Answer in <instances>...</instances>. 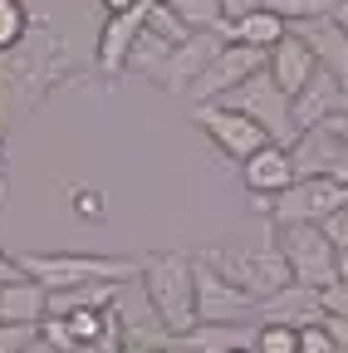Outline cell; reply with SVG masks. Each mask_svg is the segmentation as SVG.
Instances as JSON below:
<instances>
[{"label": "cell", "mask_w": 348, "mask_h": 353, "mask_svg": "<svg viewBox=\"0 0 348 353\" xmlns=\"http://www.w3.org/2000/svg\"><path fill=\"white\" fill-rule=\"evenodd\" d=\"M69 64L74 59H69L64 34L50 30L45 20H30L20 44L0 54V132H6V123H15L20 113H30L54 83H64Z\"/></svg>", "instance_id": "6da1fadb"}, {"label": "cell", "mask_w": 348, "mask_h": 353, "mask_svg": "<svg viewBox=\"0 0 348 353\" xmlns=\"http://www.w3.org/2000/svg\"><path fill=\"white\" fill-rule=\"evenodd\" d=\"M143 299L152 304V314L162 319L167 334H182L196 324V280H192V255L177 250H157L143 255V270H138Z\"/></svg>", "instance_id": "7a4b0ae2"}, {"label": "cell", "mask_w": 348, "mask_h": 353, "mask_svg": "<svg viewBox=\"0 0 348 353\" xmlns=\"http://www.w3.org/2000/svg\"><path fill=\"white\" fill-rule=\"evenodd\" d=\"M25 275H34L45 290L94 285V280H138V255H89V250H25Z\"/></svg>", "instance_id": "3957f363"}, {"label": "cell", "mask_w": 348, "mask_h": 353, "mask_svg": "<svg viewBox=\"0 0 348 353\" xmlns=\"http://www.w3.org/2000/svg\"><path fill=\"white\" fill-rule=\"evenodd\" d=\"M348 201V182L334 176H294V182L275 196H250V206L270 221V226H299V221H319Z\"/></svg>", "instance_id": "277c9868"}, {"label": "cell", "mask_w": 348, "mask_h": 353, "mask_svg": "<svg viewBox=\"0 0 348 353\" xmlns=\"http://www.w3.org/2000/svg\"><path fill=\"white\" fill-rule=\"evenodd\" d=\"M201 260H211L231 285H240L245 294L255 299H270L275 290H285L294 275H289V260L280 255V245H226V250H201Z\"/></svg>", "instance_id": "5b68a950"}, {"label": "cell", "mask_w": 348, "mask_h": 353, "mask_svg": "<svg viewBox=\"0 0 348 353\" xmlns=\"http://www.w3.org/2000/svg\"><path fill=\"white\" fill-rule=\"evenodd\" d=\"M221 103H231V108H240V113H250L260 128L270 132V143H294L299 138V128H294V113H289V99L275 88V79L260 69V74H250L245 83H236L231 94H221Z\"/></svg>", "instance_id": "8992f818"}, {"label": "cell", "mask_w": 348, "mask_h": 353, "mask_svg": "<svg viewBox=\"0 0 348 353\" xmlns=\"http://www.w3.org/2000/svg\"><path fill=\"white\" fill-rule=\"evenodd\" d=\"M192 123L216 143V152L231 157V162H245L255 148H265V143H270V132L260 128L250 113L231 108V103H216V108H211V103H192Z\"/></svg>", "instance_id": "52a82bcc"}, {"label": "cell", "mask_w": 348, "mask_h": 353, "mask_svg": "<svg viewBox=\"0 0 348 353\" xmlns=\"http://www.w3.org/2000/svg\"><path fill=\"white\" fill-rule=\"evenodd\" d=\"M275 236H280V255L289 260V275L299 280V285H309V290H319V285H329L334 280V241L314 226V221H299V226H270Z\"/></svg>", "instance_id": "ba28073f"}, {"label": "cell", "mask_w": 348, "mask_h": 353, "mask_svg": "<svg viewBox=\"0 0 348 353\" xmlns=\"http://www.w3.org/2000/svg\"><path fill=\"white\" fill-rule=\"evenodd\" d=\"M192 280H196V319L206 324H231V319H260V299L231 285L211 260L192 255Z\"/></svg>", "instance_id": "9c48e42d"}, {"label": "cell", "mask_w": 348, "mask_h": 353, "mask_svg": "<svg viewBox=\"0 0 348 353\" xmlns=\"http://www.w3.org/2000/svg\"><path fill=\"white\" fill-rule=\"evenodd\" d=\"M265 54H270V50H255V44L226 39L221 50H216V59L196 74V83L187 88V99H192V103H216L221 94H231L236 83H245L250 74L265 69Z\"/></svg>", "instance_id": "30bf717a"}, {"label": "cell", "mask_w": 348, "mask_h": 353, "mask_svg": "<svg viewBox=\"0 0 348 353\" xmlns=\"http://www.w3.org/2000/svg\"><path fill=\"white\" fill-rule=\"evenodd\" d=\"M226 44V34L221 30H192L182 44H172V54H167V69H162V83L157 88H167V94H187V88L196 83V74L216 59V50Z\"/></svg>", "instance_id": "8fae6325"}, {"label": "cell", "mask_w": 348, "mask_h": 353, "mask_svg": "<svg viewBox=\"0 0 348 353\" xmlns=\"http://www.w3.org/2000/svg\"><path fill=\"white\" fill-rule=\"evenodd\" d=\"M143 10H147V0H143V6H133V10L108 15V20L99 25V50H94V64H99V74H103L108 83L127 69L133 39H138V30H143Z\"/></svg>", "instance_id": "7c38bea8"}, {"label": "cell", "mask_w": 348, "mask_h": 353, "mask_svg": "<svg viewBox=\"0 0 348 353\" xmlns=\"http://www.w3.org/2000/svg\"><path fill=\"white\" fill-rule=\"evenodd\" d=\"M314 69H319V59H314V50L304 44L294 30H285L275 44H270V54H265V74L275 79V88L285 99H294L304 83L314 79Z\"/></svg>", "instance_id": "4fadbf2b"}, {"label": "cell", "mask_w": 348, "mask_h": 353, "mask_svg": "<svg viewBox=\"0 0 348 353\" xmlns=\"http://www.w3.org/2000/svg\"><path fill=\"white\" fill-rule=\"evenodd\" d=\"M294 176L299 172H294V157H289L285 143H265V148H255L240 162V182H245L250 196H275V192H285L294 182Z\"/></svg>", "instance_id": "5bb4252c"}, {"label": "cell", "mask_w": 348, "mask_h": 353, "mask_svg": "<svg viewBox=\"0 0 348 353\" xmlns=\"http://www.w3.org/2000/svg\"><path fill=\"white\" fill-rule=\"evenodd\" d=\"M334 108H343V88H338V79H334L329 69H314V79L289 99V113H294V128H299V132L314 128V123H324Z\"/></svg>", "instance_id": "9a60e30c"}, {"label": "cell", "mask_w": 348, "mask_h": 353, "mask_svg": "<svg viewBox=\"0 0 348 353\" xmlns=\"http://www.w3.org/2000/svg\"><path fill=\"white\" fill-rule=\"evenodd\" d=\"M45 285L34 275H15L0 285V324H39L45 319Z\"/></svg>", "instance_id": "2e32d148"}, {"label": "cell", "mask_w": 348, "mask_h": 353, "mask_svg": "<svg viewBox=\"0 0 348 353\" xmlns=\"http://www.w3.org/2000/svg\"><path fill=\"white\" fill-rule=\"evenodd\" d=\"M285 30H289V25H285L270 6H255V10H245V15H236V20H226V25H221V34H226V39L255 44V50H270V44H275Z\"/></svg>", "instance_id": "e0dca14e"}, {"label": "cell", "mask_w": 348, "mask_h": 353, "mask_svg": "<svg viewBox=\"0 0 348 353\" xmlns=\"http://www.w3.org/2000/svg\"><path fill=\"white\" fill-rule=\"evenodd\" d=\"M167 54H172V39H162V34H152V30L143 25L138 39H133V54H127V69L143 74V79H152V83H162Z\"/></svg>", "instance_id": "ac0fdd59"}, {"label": "cell", "mask_w": 348, "mask_h": 353, "mask_svg": "<svg viewBox=\"0 0 348 353\" xmlns=\"http://www.w3.org/2000/svg\"><path fill=\"white\" fill-rule=\"evenodd\" d=\"M167 10L177 15L187 30H221L226 25L221 0H167Z\"/></svg>", "instance_id": "d6986e66"}, {"label": "cell", "mask_w": 348, "mask_h": 353, "mask_svg": "<svg viewBox=\"0 0 348 353\" xmlns=\"http://www.w3.org/2000/svg\"><path fill=\"white\" fill-rule=\"evenodd\" d=\"M30 20H34V15H30L25 0H0V54L20 44V34L30 30Z\"/></svg>", "instance_id": "ffe728a7"}, {"label": "cell", "mask_w": 348, "mask_h": 353, "mask_svg": "<svg viewBox=\"0 0 348 353\" xmlns=\"http://www.w3.org/2000/svg\"><path fill=\"white\" fill-rule=\"evenodd\" d=\"M255 353H299V334H294V324L265 319V324L255 329Z\"/></svg>", "instance_id": "44dd1931"}, {"label": "cell", "mask_w": 348, "mask_h": 353, "mask_svg": "<svg viewBox=\"0 0 348 353\" xmlns=\"http://www.w3.org/2000/svg\"><path fill=\"white\" fill-rule=\"evenodd\" d=\"M143 25L152 30V34H162V39H172V44H182L192 30L177 20V15H172L167 10V0H147V10H143Z\"/></svg>", "instance_id": "7402d4cb"}, {"label": "cell", "mask_w": 348, "mask_h": 353, "mask_svg": "<svg viewBox=\"0 0 348 353\" xmlns=\"http://www.w3.org/2000/svg\"><path fill=\"white\" fill-rule=\"evenodd\" d=\"M260 6H270L285 25L289 20H314V15H334L338 0H260Z\"/></svg>", "instance_id": "603a6c76"}, {"label": "cell", "mask_w": 348, "mask_h": 353, "mask_svg": "<svg viewBox=\"0 0 348 353\" xmlns=\"http://www.w3.org/2000/svg\"><path fill=\"white\" fill-rule=\"evenodd\" d=\"M74 211H79V221H89V226H103L108 221V196L94 192V187H74Z\"/></svg>", "instance_id": "cb8c5ba5"}, {"label": "cell", "mask_w": 348, "mask_h": 353, "mask_svg": "<svg viewBox=\"0 0 348 353\" xmlns=\"http://www.w3.org/2000/svg\"><path fill=\"white\" fill-rule=\"evenodd\" d=\"M294 334H299V353H334V348H338L334 334H329L319 319H314V324H299Z\"/></svg>", "instance_id": "d4e9b609"}, {"label": "cell", "mask_w": 348, "mask_h": 353, "mask_svg": "<svg viewBox=\"0 0 348 353\" xmlns=\"http://www.w3.org/2000/svg\"><path fill=\"white\" fill-rule=\"evenodd\" d=\"M319 309L324 314H338V319H348V280H329V285H319Z\"/></svg>", "instance_id": "484cf974"}, {"label": "cell", "mask_w": 348, "mask_h": 353, "mask_svg": "<svg viewBox=\"0 0 348 353\" xmlns=\"http://www.w3.org/2000/svg\"><path fill=\"white\" fill-rule=\"evenodd\" d=\"M319 231H324V236L334 241V250H343V245H348V201H343L338 211H329V216L319 221Z\"/></svg>", "instance_id": "4316f807"}, {"label": "cell", "mask_w": 348, "mask_h": 353, "mask_svg": "<svg viewBox=\"0 0 348 353\" xmlns=\"http://www.w3.org/2000/svg\"><path fill=\"white\" fill-rule=\"evenodd\" d=\"M34 329H39V324H0V353H20Z\"/></svg>", "instance_id": "83f0119b"}, {"label": "cell", "mask_w": 348, "mask_h": 353, "mask_svg": "<svg viewBox=\"0 0 348 353\" xmlns=\"http://www.w3.org/2000/svg\"><path fill=\"white\" fill-rule=\"evenodd\" d=\"M20 353H64V348H59V343H50L45 334H39V329H34V334L25 339V348H20Z\"/></svg>", "instance_id": "f1b7e54d"}, {"label": "cell", "mask_w": 348, "mask_h": 353, "mask_svg": "<svg viewBox=\"0 0 348 353\" xmlns=\"http://www.w3.org/2000/svg\"><path fill=\"white\" fill-rule=\"evenodd\" d=\"M15 275H25L20 255H6V250H0V285H6V280H15Z\"/></svg>", "instance_id": "f546056e"}, {"label": "cell", "mask_w": 348, "mask_h": 353, "mask_svg": "<svg viewBox=\"0 0 348 353\" xmlns=\"http://www.w3.org/2000/svg\"><path fill=\"white\" fill-rule=\"evenodd\" d=\"M260 0H221V15L226 20H236V15H245V10H255Z\"/></svg>", "instance_id": "4dcf8cb0"}, {"label": "cell", "mask_w": 348, "mask_h": 353, "mask_svg": "<svg viewBox=\"0 0 348 353\" xmlns=\"http://www.w3.org/2000/svg\"><path fill=\"white\" fill-rule=\"evenodd\" d=\"M113 353H162V348H152V343H138V339H123Z\"/></svg>", "instance_id": "1f68e13d"}, {"label": "cell", "mask_w": 348, "mask_h": 353, "mask_svg": "<svg viewBox=\"0 0 348 353\" xmlns=\"http://www.w3.org/2000/svg\"><path fill=\"white\" fill-rule=\"evenodd\" d=\"M103 6V15H118V10H133V6H143V0H99Z\"/></svg>", "instance_id": "d6a6232c"}, {"label": "cell", "mask_w": 348, "mask_h": 353, "mask_svg": "<svg viewBox=\"0 0 348 353\" xmlns=\"http://www.w3.org/2000/svg\"><path fill=\"white\" fill-rule=\"evenodd\" d=\"M334 275H338V280H348V245L334 255Z\"/></svg>", "instance_id": "836d02e7"}, {"label": "cell", "mask_w": 348, "mask_h": 353, "mask_svg": "<svg viewBox=\"0 0 348 353\" xmlns=\"http://www.w3.org/2000/svg\"><path fill=\"white\" fill-rule=\"evenodd\" d=\"M162 353H192V348H187V343H177V339H167V343H162Z\"/></svg>", "instance_id": "e575fe53"}, {"label": "cell", "mask_w": 348, "mask_h": 353, "mask_svg": "<svg viewBox=\"0 0 348 353\" xmlns=\"http://www.w3.org/2000/svg\"><path fill=\"white\" fill-rule=\"evenodd\" d=\"M0 167H6V132H0Z\"/></svg>", "instance_id": "d590c367"}, {"label": "cell", "mask_w": 348, "mask_h": 353, "mask_svg": "<svg viewBox=\"0 0 348 353\" xmlns=\"http://www.w3.org/2000/svg\"><path fill=\"white\" fill-rule=\"evenodd\" d=\"M334 353H348V343H338V348H334Z\"/></svg>", "instance_id": "8d00e7d4"}, {"label": "cell", "mask_w": 348, "mask_h": 353, "mask_svg": "<svg viewBox=\"0 0 348 353\" xmlns=\"http://www.w3.org/2000/svg\"><path fill=\"white\" fill-rule=\"evenodd\" d=\"M231 353H255V348H231Z\"/></svg>", "instance_id": "74e56055"}, {"label": "cell", "mask_w": 348, "mask_h": 353, "mask_svg": "<svg viewBox=\"0 0 348 353\" xmlns=\"http://www.w3.org/2000/svg\"><path fill=\"white\" fill-rule=\"evenodd\" d=\"M0 196H6V176H0Z\"/></svg>", "instance_id": "f35d334b"}]
</instances>
